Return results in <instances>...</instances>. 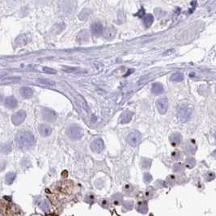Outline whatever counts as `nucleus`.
Masks as SVG:
<instances>
[{"label":"nucleus","mask_w":216,"mask_h":216,"mask_svg":"<svg viewBox=\"0 0 216 216\" xmlns=\"http://www.w3.org/2000/svg\"><path fill=\"white\" fill-rule=\"evenodd\" d=\"M137 211L142 214H146L148 211L147 203L146 201H140L137 205Z\"/></svg>","instance_id":"nucleus-23"},{"label":"nucleus","mask_w":216,"mask_h":216,"mask_svg":"<svg viewBox=\"0 0 216 216\" xmlns=\"http://www.w3.org/2000/svg\"><path fill=\"white\" fill-rule=\"evenodd\" d=\"M113 202L115 205H119L120 203H121L122 202V196H121V194H116L113 195Z\"/></svg>","instance_id":"nucleus-31"},{"label":"nucleus","mask_w":216,"mask_h":216,"mask_svg":"<svg viewBox=\"0 0 216 216\" xmlns=\"http://www.w3.org/2000/svg\"><path fill=\"white\" fill-rule=\"evenodd\" d=\"M14 207H15V206L12 202H8L7 201H5L4 199H2L1 201V212H2L1 214H10V215L18 214L19 212L15 211H18L19 209L14 210Z\"/></svg>","instance_id":"nucleus-3"},{"label":"nucleus","mask_w":216,"mask_h":216,"mask_svg":"<svg viewBox=\"0 0 216 216\" xmlns=\"http://www.w3.org/2000/svg\"><path fill=\"white\" fill-rule=\"evenodd\" d=\"M143 180H144V182H145V183L148 184V183H150V182L152 181V177H151V175L149 174V173H145L144 176H143Z\"/></svg>","instance_id":"nucleus-37"},{"label":"nucleus","mask_w":216,"mask_h":216,"mask_svg":"<svg viewBox=\"0 0 216 216\" xmlns=\"http://www.w3.org/2000/svg\"><path fill=\"white\" fill-rule=\"evenodd\" d=\"M39 206L42 209V211H47L49 209V202L46 199H41V201H39L38 203Z\"/></svg>","instance_id":"nucleus-29"},{"label":"nucleus","mask_w":216,"mask_h":216,"mask_svg":"<svg viewBox=\"0 0 216 216\" xmlns=\"http://www.w3.org/2000/svg\"><path fill=\"white\" fill-rule=\"evenodd\" d=\"M90 147L96 153L101 152L104 148V143L102 138H96L94 141H92L90 145Z\"/></svg>","instance_id":"nucleus-9"},{"label":"nucleus","mask_w":216,"mask_h":216,"mask_svg":"<svg viewBox=\"0 0 216 216\" xmlns=\"http://www.w3.org/2000/svg\"><path fill=\"white\" fill-rule=\"evenodd\" d=\"M116 30L114 29L113 27H108L103 31V36L104 38L108 39V40H111V39L114 38L116 36Z\"/></svg>","instance_id":"nucleus-13"},{"label":"nucleus","mask_w":216,"mask_h":216,"mask_svg":"<svg viewBox=\"0 0 216 216\" xmlns=\"http://www.w3.org/2000/svg\"><path fill=\"white\" fill-rule=\"evenodd\" d=\"M68 136L73 140H78L82 138L83 130L81 127L77 125H74L69 127L67 130Z\"/></svg>","instance_id":"nucleus-6"},{"label":"nucleus","mask_w":216,"mask_h":216,"mask_svg":"<svg viewBox=\"0 0 216 216\" xmlns=\"http://www.w3.org/2000/svg\"><path fill=\"white\" fill-rule=\"evenodd\" d=\"M181 156H182L181 152L178 150H174V151L172 153V158L175 160H179L181 158Z\"/></svg>","instance_id":"nucleus-35"},{"label":"nucleus","mask_w":216,"mask_h":216,"mask_svg":"<svg viewBox=\"0 0 216 216\" xmlns=\"http://www.w3.org/2000/svg\"><path fill=\"white\" fill-rule=\"evenodd\" d=\"M170 79L173 81V82H181V81L184 79V75H183L182 73H174V74H172V76L170 78Z\"/></svg>","instance_id":"nucleus-26"},{"label":"nucleus","mask_w":216,"mask_h":216,"mask_svg":"<svg viewBox=\"0 0 216 216\" xmlns=\"http://www.w3.org/2000/svg\"><path fill=\"white\" fill-rule=\"evenodd\" d=\"M191 109L187 105H181L178 108V118L182 122H186L191 116Z\"/></svg>","instance_id":"nucleus-5"},{"label":"nucleus","mask_w":216,"mask_h":216,"mask_svg":"<svg viewBox=\"0 0 216 216\" xmlns=\"http://www.w3.org/2000/svg\"><path fill=\"white\" fill-rule=\"evenodd\" d=\"M37 82H39L40 83H42V84L49 85V86H53V85L55 84V83L53 82V81L48 79H38Z\"/></svg>","instance_id":"nucleus-33"},{"label":"nucleus","mask_w":216,"mask_h":216,"mask_svg":"<svg viewBox=\"0 0 216 216\" xmlns=\"http://www.w3.org/2000/svg\"><path fill=\"white\" fill-rule=\"evenodd\" d=\"M141 167L143 169H148L150 168V164H151V160L150 159H147V158H143L141 160Z\"/></svg>","instance_id":"nucleus-25"},{"label":"nucleus","mask_w":216,"mask_h":216,"mask_svg":"<svg viewBox=\"0 0 216 216\" xmlns=\"http://www.w3.org/2000/svg\"><path fill=\"white\" fill-rule=\"evenodd\" d=\"M91 29H92V34L96 36H99L100 35H101L103 33V31H104L102 24L99 22H96L94 24H92Z\"/></svg>","instance_id":"nucleus-15"},{"label":"nucleus","mask_w":216,"mask_h":216,"mask_svg":"<svg viewBox=\"0 0 216 216\" xmlns=\"http://www.w3.org/2000/svg\"><path fill=\"white\" fill-rule=\"evenodd\" d=\"M15 177H16V174H15V172H9V173H7V174L6 175V179H5L6 183H7V184H12V183H13V181H15Z\"/></svg>","instance_id":"nucleus-27"},{"label":"nucleus","mask_w":216,"mask_h":216,"mask_svg":"<svg viewBox=\"0 0 216 216\" xmlns=\"http://www.w3.org/2000/svg\"><path fill=\"white\" fill-rule=\"evenodd\" d=\"M62 70L65 72L67 73H71V74H75V73H79L80 71V70L79 68L76 67H69V66H64L62 68Z\"/></svg>","instance_id":"nucleus-32"},{"label":"nucleus","mask_w":216,"mask_h":216,"mask_svg":"<svg viewBox=\"0 0 216 216\" xmlns=\"http://www.w3.org/2000/svg\"><path fill=\"white\" fill-rule=\"evenodd\" d=\"M26 116L27 113L24 110H19V111L15 112L12 116V123L15 126H19L24 122V121L26 118Z\"/></svg>","instance_id":"nucleus-7"},{"label":"nucleus","mask_w":216,"mask_h":216,"mask_svg":"<svg viewBox=\"0 0 216 216\" xmlns=\"http://www.w3.org/2000/svg\"><path fill=\"white\" fill-rule=\"evenodd\" d=\"M5 104L9 109H14L17 106V100L14 96H8L5 100Z\"/></svg>","instance_id":"nucleus-20"},{"label":"nucleus","mask_w":216,"mask_h":216,"mask_svg":"<svg viewBox=\"0 0 216 216\" xmlns=\"http://www.w3.org/2000/svg\"><path fill=\"white\" fill-rule=\"evenodd\" d=\"M42 116L44 120L49 121V122H53L57 120V114L52 109H44L42 111Z\"/></svg>","instance_id":"nucleus-11"},{"label":"nucleus","mask_w":216,"mask_h":216,"mask_svg":"<svg viewBox=\"0 0 216 216\" xmlns=\"http://www.w3.org/2000/svg\"><path fill=\"white\" fill-rule=\"evenodd\" d=\"M133 113L132 112L125 111L121 114V116L119 117V121L121 124L129 123L131 121V119L133 117Z\"/></svg>","instance_id":"nucleus-12"},{"label":"nucleus","mask_w":216,"mask_h":216,"mask_svg":"<svg viewBox=\"0 0 216 216\" xmlns=\"http://www.w3.org/2000/svg\"><path fill=\"white\" fill-rule=\"evenodd\" d=\"M58 11L62 15H71L75 13L77 2L75 0H58Z\"/></svg>","instance_id":"nucleus-2"},{"label":"nucleus","mask_w":216,"mask_h":216,"mask_svg":"<svg viewBox=\"0 0 216 216\" xmlns=\"http://www.w3.org/2000/svg\"><path fill=\"white\" fill-rule=\"evenodd\" d=\"M156 107L160 113H166L168 109V100L167 98H160L158 100L156 101Z\"/></svg>","instance_id":"nucleus-10"},{"label":"nucleus","mask_w":216,"mask_h":216,"mask_svg":"<svg viewBox=\"0 0 216 216\" xmlns=\"http://www.w3.org/2000/svg\"><path fill=\"white\" fill-rule=\"evenodd\" d=\"M212 155H213L214 158H215L216 159V149L213 151V153H212Z\"/></svg>","instance_id":"nucleus-45"},{"label":"nucleus","mask_w":216,"mask_h":216,"mask_svg":"<svg viewBox=\"0 0 216 216\" xmlns=\"http://www.w3.org/2000/svg\"><path fill=\"white\" fill-rule=\"evenodd\" d=\"M164 92V87L160 83H154L151 88V92L155 95H160Z\"/></svg>","instance_id":"nucleus-22"},{"label":"nucleus","mask_w":216,"mask_h":216,"mask_svg":"<svg viewBox=\"0 0 216 216\" xmlns=\"http://www.w3.org/2000/svg\"><path fill=\"white\" fill-rule=\"evenodd\" d=\"M181 140H182V136L181 134L179 133H173V134H172V135L170 136L169 138L170 143H171L173 147L179 145L180 143H181Z\"/></svg>","instance_id":"nucleus-17"},{"label":"nucleus","mask_w":216,"mask_h":216,"mask_svg":"<svg viewBox=\"0 0 216 216\" xmlns=\"http://www.w3.org/2000/svg\"><path fill=\"white\" fill-rule=\"evenodd\" d=\"M142 12H144V9H143V7H142V8L140 9V11H139V12H138V13L136 14V15H138V16H139V17H143V15L144 14H143V13L142 14Z\"/></svg>","instance_id":"nucleus-44"},{"label":"nucleus","mask_w":216,"mask_h":216,"mask_svg":"<svg viewBox=\"0 0 216 216\" xmlns=\"http://www.w3.org/2000/svg\"><path fill=\"white\" fill-rule=\"evenodd\" d=\"M124 189H125V191H126V193H130V192L132 191V187H131L130 184H126L125 188H124Z\"/></svg>","instance_id":"nucleus-42"},{"label":"nucleus","mask_w":216,"mask_h":216,"mask_svg":"<svg viewBox=\"0 0 216 216\" xmlns=\"http://www.w3.org/2000/svg\"><path fill=\"white\" fill-rule=\"evenodd\" d=\"M125 19V16H124V13L122 12H120L118 13V20L119 23H121V22L124 21Z\"/></svg>","instance_id":"nucleus-41"},{"label":"nucleus","mask_w":216,"mask_h":216,"mask_svg":"<svg viewBox=\"0 0 216 216\" xmlns=\"http://www.w3.org/2000/svg\"><path fill=\"white\" fill-rule=\"evenodd\" d=\"M33 90L29 87H23L19 89V93L24 98H31L33 96Z\"/></svg>","instance_id":"nucleus-18"},{"label":"nucleus","mask_w":216,"mask_h":216,"mask_svg":"<svg viewBox=\"0 0 216 216\" xmlns=\"http://www.w3.org/2000/svg\"><path fill=\"white\" fill-rule=\"evenodd\" d=\"M142 139L141 133L137 130L132 131L126 137V141L132 147H136L139 144Z\"/></svg>","instance_id":"nucleus-4"},{"label":"nucleus","mask_w":216,"mask_h":216,"mask_svg":"<svg viewBox=\"0 0 216 216\" xmlns=\"http://www.w3.org/2000/svg\"><path fill=\"white\" fill-rule=\"evenodd\" d=\"M28 41H29V37H28V35L27 34H21L19 35L15 41V46L16 47H21V46H25L27 43H28Z\"/></svg>","instance_id":"nucleus-14"},{"label":"nucleus","mask_w":216,"mask_h":216,"mask_svg":"<svg viewBox=\"0 0 216 216\" xmlns=\"http://www.w3.org/2000/svg\"><path fill=\"white\" fill-rule=\"evenodd\" d=\"M43 70L46 73V74H56V70H54V69H52V68H49V67H46V66L43 67Z\"/></svg>","instance_id":"nucleus-39"},{"label":"nucleus","mask_w":216,"mask_h":216,"mask_svg":"<svg viewBox=\"0 0 216 216\" xmlns=\"http://www.w3.org/2000/svg\"><path fill=\"white\" fill-rule=\"evenodd\" d=\"M92 14V11L88 8H85V9L82 10V12H80L79 15V19L81 20V21H84V20H87L89 16Z\"/></svg>","instance_id":"nucleus-21"},{"label":"nucleus","mask_w":216,"mask_h":216,"mask_svg":"<svg viewBox=\"0 0 216 216\" xmlns=\"http://www.w3.org/2000/svg\"><path fill=\"white\" fill-rule=\"evenodd\" d=\"M15 140L23 147H31L35 143V138L31 132L25 130H20L15 136Z\"/></svg>","instance_id":"nucleus-1"},{"label":"nucleus","mask_w":216,"mask_h":216,"mask_svg":"<svg viewBox=\"0 0 216 216\" xmlns=\"http://www.w3.org/2000/svg\"><path fill=\"white\" fill-rule=\"evenodd\" d=\"M214 178H215V174H214V172H207L206 174H205V179H206V181H213Z\"/></svg>","instance_id":"nucleus-34"},{"label":"nucleus","mask_w":216,"mask_h":216,"mask_svg":"<svg viewBox=\"0 0 216 216\" xmlns=\"http://www.w3.org/2000/svg\"><path fill=\"white\" fill-rule=\"evenodd\" d=\"M173 170L176 172H182V171H184V165L181 164V163H177V164H176L173 166Z\"/></svg>","instance_id":"nucleus-36"},{"label":"nucleus","mask_w":216,"mask_h":216,"mask_svg":"<svg viewBox=\"0 0 216 216\" xmlns=\"http://www.w3.org/2000/svg\"><path fill=\"white\" fill-rule=\"evenodd\" d=\"M109 201L107 200V199H103L101 201V202H100V205H101L104 208H107L108 207V206H109Z\"/></svg>","instance_id":"nucleus-40"},{"label":"nucleus","mask_w":216,"mask_h":216,"mask_svg":"<svg viewBox=\"0 0 216 216\" xmlns=\"http://www.w3.org/2000/svg\"><path fill=\"white\" fill-rule=\"evenodd\" d=\"M89 38V33L87 30H83L78 34L77 36V41H79V43H83L86 41H88Z\"/></svg>","instance_id":"nucleus-19"},{"label":"nucleus","mask_w":216,"mask_h":216,"mask_svg":"<svg viewBox=\"0 0 216 216\" xmlns=\"http://www.w3.org/2000/svg\"><path fill=\"white\" fill-rule=\"evenodd\" d=\"M215 92H216V88H215Z\"/></svg>","instance_id":"nucleus-46"},{"label":"nucleus","mask_w":216,"mask_h":216,"mask_svg":"<svg viewBox=\"0 0 216 216\" xmlns=\"http://www.w3.org/2000/svg\"><path fill=\"white\" fill-rule=\"evenodd\" d=\"M167 181L169 182V183H171V184H173L175 181V177L174 176H169V177H167Z\"/></svg>","instance_id":"nucleus-43"},{"label":"nucleus","mask_w":216,"mask_h":216,"mask_svg":"<svg viewBox=\"0 0 216 216\" xmlns=\"http://www.w3.org/2000/svg\"><path fill=\"white\" fill-rule=\"evenodd\" d=\"M12 147L11 145V143H4L2 144V147H1V151L3 154H8L12 151Z\"/></svg>","instance_id":"nucleus-28"},{"label":"nucleus","mask_w":216,"mask_h":216,"mask_svg":"<svg viewBox=\"0 0 216 216\" xmlns=\"http://www.w3.org/2000/svg\"><path fill=\"white\" fill-rule=\"evenodd\" d=\"M38 130L43 137H48L52 133V128L46 124H42L39 126Z\"/></svg>","instance_id":"nucleus-16"},{"label":"nucleus","mask_w":216,"mask_h":216,"mask_svg":"<svg viewBox=\"0 0 216 216\" xmlns=\"http://www.w3.org/2000/svg\"><path fill=\"white\" fill-rule=\"evenodd\" d=\"M197 150V144L196 142L194 139L188 140L185 143L184 146V153L188 155H194Z\"/></svg>","instance_id":"nucleus-8"},{"label":"nucleus","mask_w":216,"mask_h":216,"mask_svg":"<svg viewBox=\"0 0 216 216\" xmlns=\"http://www.w3.org/2000/svg\"><path fill=\"white\" fill-rule=\"evenodd\" d=\"M143 24L145 25L147 28L150 27L151 24H152L153 21H154V17L151 14H147L144 15V17L143 18Z\"/></svg>","instance_id":"nucleus-24"},{"label":"nucleus","mask_w":216,"mask_h":216,"mask_svg":"<svg viewBox=\"0 0 216 216\" xmlns=\"http://www.w3.org/2000/svg\"><path fill=\"white\" fill-rule=\"evenodd\" d=\"M185 164L186 167H188V168H193L195 166V164H196V160H195L194 158H188L185 160V164Z\"/></svg>","instance_id":"nucleus-30"},{"label":"nucleus","mask_w":216,"mask_h":216,"mask_svg":"<svg viewBox=\"0 0 216 216\" xmlns=\"http://www.w3.org/2000/svg\"><path fill=\"white\" fill-rule=\"evenodd\" d=\"M133 201H126V202L123 204V207L126 209V210H130V209H132V207H133Z\"/></svg>","instance_id":"nucleus-38"}]
</instances>
